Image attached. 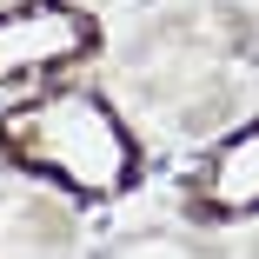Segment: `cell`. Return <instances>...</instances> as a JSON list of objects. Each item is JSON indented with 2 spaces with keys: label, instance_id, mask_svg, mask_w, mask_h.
Listing matches in <instances>:
<instances>
[{
  "label": "cell",
  "instance_id": "6da1fadb",
  "mask_svg": "<svg viewBox=\"0 0 259 259\" xmlns=\"http://www.w3.org/2000/svg\"><path fill=\"white\" fill-rule=\"evenodd\" d=\"M0 160L87 206L120 199L146 180V153L133 126L120 120L107 93H87V87H47L14 100L0 113Z\"/></svg>",
  "mask_w": 259,
  "mask_h": 259
},
{
  "label": "cell",
  "instance_id": "7a4b0ae2",
  "mask_svg": "<svg viewBox=\"0 0 259 259\" xmlns=\"http://www.w3.org/2000/svg\"><path fill=\"white\" fill-rule=\"evenodd\" d=\"M107 33L73 0H14L0 7V93L14 87H47L73 67H87Z\"/></svg>",
  "mask_w": 259,
  "mask_h": 259
},
{
  "label": "cell",
  "instance_id": "3957f363",
  "mask_svg": "<svg viewBox=\"0 0 259 259\" xmlns=\"http://www.w3.org/2000/svg\"><path fill=\"white\" fill-rule=\"evenodd\" d=\"M186 193H193L199 220H220V226L259 220V120L233 126L220 146H206V160L193 166Z\"/></svg>",
  "mask_w": 259,
  "mask_h": 259
}]
</instances>
